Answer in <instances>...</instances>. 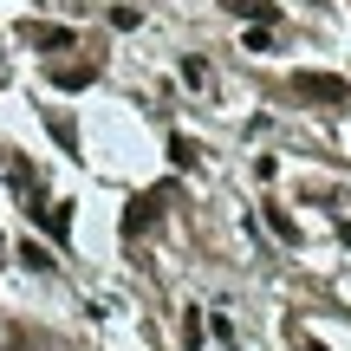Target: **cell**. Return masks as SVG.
Masks as SVG:
<instances>
[{
	"instance_id": "obj_5",
	"label": "cell",
	"mask_w": 351,
	"mask_h": 351,
	"mask_svg": "<svg viewBox=\"0 0 351 351\" xmlns=\"http://www.w3.org/2000/svg\"><path fill=\"white\" fill-rule=\"evenodd\" d=\"M91 78H98V65H91V59L85 65H52V85H59V91H85Z\"/></svg>"
},
{
	"instance_id": "obj_2",
	"label": "cell",
	"mask_w": 351,
	"mask_h": 351,
	"mask_svg": "<svg viewBox=\"0 0 351 351\" xmlns=\"http://www.w3.org/2000/svg\"><path fill=\"white\" fill-rule=\"evenodd\" d=\"M163 208H169V189H150V195H137V202L124 208V234H130V241L150 234V228L163 221Z\"/></svg>"
},
{
	"instance_id": "obj_6",
	"label": "cell",
	"mask_w": 351,
	"mask_h": 351,
	"mask_svg": "<svg viewBox=\"0 0 351 351\" xmlns=\"http://www.w3.org/2000/svg\"><path fill=\"white\" fill-rule=\"evenodd\" d=\"M228 7H234V13H247L254 26H274V20H280V13H274V0H228Z\"/></svg>"
},
{
	"instance_id": "obj_1",
	"label": "cell",
	"mask_w": 351,
	"mask_h": 351,
	"mask_svg": "<svg viewBox=\"0 0 351 351\" xmlns=\"http://www.w3.org/2000/svg\"><path fill=\"white\" fill-rule=\"evenodd\" d=\"M293 98L326 104V111H332V104H345V98H351V85H345L339 72H293Z\"/></svg>"
},
{
	"instance_id": "obj_3",
	"label": "cell",
	"mask_w": 351,
	"mask_h": 351,
	"mask_svg": "<svg viewBox=\"0 0 351 351\" xmlns=\"http://www.w3.org/2000/svg\"><path fill=\"white\" fill-rule=\"evenodd\" d=\"M26 195H33V208H26V215H33V221L46 228L52 241H65V234H72V202H39V189H26Z\"/></svg>"
},
{
	"instance_id": "obj_12",
	"label": "cell",
	"mask_w": 351,
	"mask_h": 351,
	"mask_svg": "<svg viewBox=\"0 0 351 351\" xmlns=\"http://www.w3.org/2000/svg\"><path fill=\"white\" fill-rule=\"evenodd\" d=\"M182 345H189V351L202 345V319H195V313H182Z\"/></svg>"
},
{
	"instance_id": "obj_9",
	"label": "cell",
	"mask_w": 351,
	"mask_h": 351,
	"mask_svg": "<svg viewBox=\"0 0 351 351\" xmlns=\"http://www.w3.org/2000/svg\"><path fill=\"white\" fill-rule=\"evenodd\" d=\"M267 228H274L280 241H300V228H293V215H280V208H267Z\"/></svg>"
},
{
	"instance_id": "obj_8",
	"label": "cell",
	"mask_w": 351,
	"mask_h": 351,
	"mask_svg": "<svg viewBox=\"0 0 351 351\" xmlns=\"http://www.w3.org/2000/svg\"><path fill=\"white\" fill-rule=\"evenodd\" d=\"M20 261H26V267H33V274H46V267H52V254H46V247H39V241H20Z\"/></svg>"
},
{
	"instance_id": "obj_13",
	"label": "cell",
	"mask_w": 351,
	"mask_h": 351,
	"mask_svg": "<svg viewBox=\"0 0 351 351\" xmlns=\"http://www.w3.org/2000/svg\"><path fill=\"white\" fill-rule=\"evenodd\" d=\"M300 351H326V345H319V339H300Z\"/></svg>"
},
{
	"instance_id": "obj_14",
	"label": "cell",
	"mask_w": 351,
	"mask_h": 351,
	"mask_svg": "<svg viewBox=\"0 0 351 351\" xmlns=\"http://www.w3.org/2000/svg\"><path fill=\"white\" fill-rule=\"evenodd\" d=\"M339 234H345V247H351V221H339Z\"/></svg>"
},
{
	"instance_id": "obj_11",
	"label": "cell",
	"mask_w": 351,
	"mask_h": 351,
	"mask_svg": "<svg viewBox=\"0 0 351 351\" xmlns=\"http://www.w3.org/2000/svg\"><path fill=\"white\" fill-rule=\"evenodd\" d=\"M137 20H143L137 7H111V26H117V33H130V26H137Z\"/></svg>"
},
{
	"instance_id": "obj_10",
	"label": "cell",
	"mask_w": 351,
	"mask_h": 351,
	"mask_svg": "<svg viewBox=\"0 0 351 351\" xmlns=\"http://www.w3.org/2000/svg\"><path fill=\"white\" fill-rule=\"evenodd\" d=\"M182 85L202 91V85H208V65H202V59H182Z\"/></svg>"
},
{
	"instance_id": "obj_4",
	"label": "cell",
	"mask_w": 351,
	"mask_h": 351,
	"mask_svg": "<svg viewBox=\"0 0 351 351\" xmlns=\"http://www.w3.org/2000/svg\"><path fill=\"white\" fill-rule=\"evenodd\" d=\"M20 39H26V46H46V52H72V46H78L72 26H46V20H26Z\"/></svg>"
},
{
	"instance_id": "obj_7",
	"label": "cell",
	"mask_w": 351,
	"mask_h": 351,
	"mask_svg": "<svg viewBox=\"0 0 351 351\" xmlns=\"http://www.w3.org/2000/svg\"><path fill=\"white\" fill-rule=\"evenodd\" d=\"M169 163H176V169H195V163H202V150H195L189 137H169Z\"/></svg>"
}]
</instances>
